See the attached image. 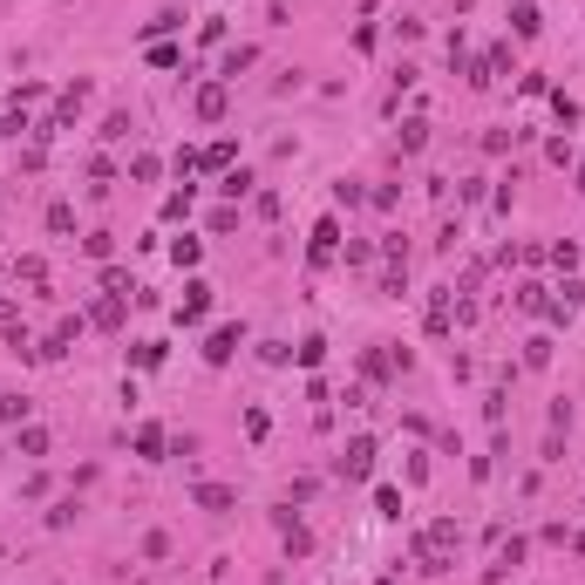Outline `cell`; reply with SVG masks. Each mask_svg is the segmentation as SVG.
Masks as SVG:
<instances>
[{
	"mask_svg": "<svg viewBox=\"0 0 585 585\" xmlns=\"http://www.w3.org/2000/svg\"><path fill=\"white\" fill-rule=\"evenodd\" d=\"M456 544H463V531H456V524H429V531H422V538H416V565L422 572H449V565H456Z\"/></svg>",
	"mask_w": 585,
	"mask_h": 585,
	"instance_id": "cell-1",
	"label": "cell"
},
{
	"mask_svg": "<svg viewBox=\"0 0 585 585\" xmlns=\"http://www.w3.org/2000/svg\"><path fill=\"white\" fill-rule=\"evenodd\" d=\"M204 313H212V286H204V279H191V286H184V300H177V320H184V327H198Z\"/></svg>",
	"mask_w": 585,
	"mask_h": 585,
	"instance_id": "cell-2",
	"label": "cell"
},
{
	"mask_svg": "<svg viewBox=\"0 0 585 585\" xmlns=\"http://www.w3.org/2000/svg\"><path fill=\"white\" fill-rule=\"evenodd\" d=\"M368 470H374V443H368V436H355V443H347V456H340V477H368Z\"/></svg>",
	"mask_w": 585,
	"mask_h": 585,
	"instance_id": "cell-3",
	"label": "cell"
},
{
	"mask_svg": "<svg viewBox=\"0 0 585 585\" xmlns=\"http://www.w3.org/2000/svg\"><path fill=\"white\" fill-rule=\"evenodd\" d=\"M334 246H340V225H334V218H320V225H313V246H307V266H327V259H334Z\"/></svg>",
	"mask_w": 585,
	"mask_h": 585,
	"instance_id": "cell-4",
	"label": "cell"
},
{
	"mask_svg": "<svg viewBox=\"0 0 585 585\" xmlns=\"http://www.w3.org/2000/svg\"><path fill=\"white\" fill-rule=\"evenodd\" d=\"M231 347H238V327H218V334L204 340V361H212V368H225V361H231Z\"/></svg>",
	"mask_w": 585,
	"mask_h": 585,
	"instance_id": "cell-5",
	"label": "cell"
},
{
	"mask_svg": "<svg viewBox=\"0 0 585 585\" xmlns=\"http://www.w3.org/2000/svg\"><path fill=\"white\" fill-rule=\"evenodd\" d=\"M225 103H231L225 82H204V89H198V116H204V123H218V116H225Z\"/></svg>",
	"mask_w": 585,
	"mask_h": 585,
	"instance_id": "cell-6",
	"label": "cell"
},
{
	"mask_svg": "<svg viewBox=\"0 0 585 585\" xmlns=\"http://www.w3.org/2000/svg\"><path fill=\"white\" fill-rule=\"evenodd\" d=\"M89 103V82H76V89H62V103H55V130H68L76 123V109Z\"/></svg>",
	"mask_w": 585,
	"mask_h": 585,
	"instance_id": "cell-7",
	"label": "cell"
},
{
	"mask_svg": "<svg viewBox=\"0 0 585 585\" xmlns=\"http://www.w3.org/2000/svg\"><path fill=\"white\" fill-rule=\"evenodd\" d=\"M191 497H198L204 510H238V490H225V483H198Z\"/></svg>",
	"mask_w": 585,
	"mask_h": 585,
	"instance_id": "cell-8",
	"label": "cell"
},
{
	"mask_svg": "<svg viewBox=\"0 0 585 585\" xmlns=\"http://www.w3.org/2000/svg\"><path fill=\"white\" fill-rule=\"evenodd\" d=\"M524 552H531V544H524V538H510V544H504V552H497V565H490V579H504V572H518V565H524Z\"/></svg>",
	"mask_w": 585,
	"mask_h": 585,
	"instance_id": "cell-9",
	"label": "cell"
},
{
	"mask_svg": "<svg viewBox=\"0 0 585 585\" xmlns=\"http://www.w3.org/2000/svg\"><path fill=\"white\" fill-rule=\"evenodd\" d=\"M95 327H123V292H109V300H95V313H89Z\"/></svg>",
	"mask_w": 585,
	"mask_h": 585,
	"instance_id": "cell-10",
	"label": "cell"
},
{
	"mask_svg": "<svg viewBox=\"0 0 585 585\" xmlns=\"http://www.w3.org/2000/svg\"><path fill=\"white\" fill-rule=\"evenodd\" d=\"M137 456H164V429H157V422H143V429H137Z\"/></svg>",
	"mask_w": 585,
	"mask_h": 585,
	"instance_id": "cell-11",
	"label": "cell"
},
{
	"mask_svg": "<svg viewBox=\"0 0 585 585\" xmlns=\"http://www.w3.org/2000/svg\"><path fill=\"white\" fill-rule=\"evenodd\" d=\"M510 21H518V34H524V41H531V34L544 28V21H538V7H531V0H518V7H510Z\"/></svg>",
	"mask_w": 585,
	"mask_h": 585,
	"instance_id": "cell-12",
	"label": "cell"
},
{
	"mask_svg": "<svg viewBox=\"0 0 585 585\" xmlns=\"http://www.w3.org/2000/svg\"><path fill=\"white\" fill-rule=\"evenodd\" d=\"M252 62H259V48H231V55H225V76L238 82V68H252Z\"/></svg>",
	"mask_w": 585,
	"mask_h": 585,
	"instance_id": "cell-13",
	"label": "cell"
},
{
	"mask_svg": "<svg viewBox=\"0 0 585 585\" xmlns=\"http://www.w3.org/2000/svg\"><path fill=\"white\" fill-rule=\"evenodd\" d=\"M320 361H327V340H320V334L300 340V368H320Z\"/></svg>",
	"mask_w": 585,
	"mask_h": 585,
	"instance_id": "cell-14",
	"label": "cell"
},
{
	"mask_svg": "<svg viewBox=\"0 0 585 585\" xmlns=\"http://www.w3.org/2000/svg\"><path fill=\"white\" fill-rule=\"evenodd\" d=\"M361 368H368V382H388V355H382V347H368V355H361Z\"/></svg>",
	"mask_w": 585,
	"mask_h": 585,
	"instance_id": "cell-15",
	"label": "cell"
},
{
	"mask_svg": "<svg viewBox=\"0 0 585 585\" xmlns=\"http://www.w3.org/2000/svg\"><path fill=\"white\" fill-rule=\"evenodd\" d=\"M374 510H382V518H401V490H388V483H382V490H374Z\"/></svg>",
	"mask_w": 585,
	"mask_h": 585,
	"instance_id": "cell-16",
	"label": "cell"
},
{
	"mask_svg": "<svg viewBox=\"0 0 585 585\" xmlns=\"http://www.w3.org/2000/svg\"><path fill=\"white\" fill-rule=\"evenodd\" d=\"M48 231H76V212L68 204H48Z\"/></svg>",
	"mask_w": 585,
	"mask_h": 585,
	"instance_id": "cell-17",
	"label": "cell"
},
{
	"mask_svg": "<svg viewBox=\"0 0 585 585\" xmlns=\"http://www.w3.org/2000/svg\"><path fill=\"white\" fill-rule=\"evenodd\" d=\"M198 252H204L198 238H177V246H170V259H177V266H198Z\"/></svg>",
	"mask_w": 585,
	"mask_h": 585,
	"instance_id": "cell-18",
	"label": "cell"
},
{
	"mask_svg": "<svg viewBox=\"0 0 585 585\" xmlns=\"http://www.w3.org/2000/svg\"><path fill=\"white\" fill-rule=\"evenodd\" d=\"M21 456H48V436L41 429H21Z\"/></svg>",
	"mask_w": 585,
	"mask_h": 585,
	"instance_id": "cell-19",
	"label": "cell"
},
{
	"mask_svg": "<svg viewBox=\"0 0 585 585\" xmlns=\"http://www.w3.org/2000/svg\"><path fill=\"white\" fill-rule=\"evenodd\" d=\"M198 164H204V170H225V164H231V143H212V150H204Z\"/></svg>",
	"mask_w": 585,
	"mask_h": 585,
	"instance_id": "cell-20",
	"label": "cell"
},
{
	"mask_svg": "<svg viewBox=\"0 0 585 585\" xmlns=\"http://www.w3.org/2000/svg\"><path fill=\"white\" fill-rule=\"evenodd\" d=\"M21 416H28V401H21V395H0V422H21Z\"/></svg>",
	"mask_w": 585,
	"mask_h": 585,
	"instance_id": "cell-21",
	"label": "cell"
},
{
	"mask_svg": "<svg viewBox=\"0 0 585 585\" xmlns=\"http://www.w3.org/2000/svg\"><path fill=\"white\" fill-rule=\"evenodd\" d=\"M382 585H401V579H382Z\"/></svg>",
	"mask_w": 585,
	"mask_h": 585,
	"instance_id": "cell-22",
	"label": "cell"
}]
</instances>
